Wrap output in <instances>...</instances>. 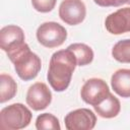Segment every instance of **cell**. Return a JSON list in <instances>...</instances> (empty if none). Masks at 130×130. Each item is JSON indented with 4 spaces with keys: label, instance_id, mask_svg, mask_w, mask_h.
I'll use <instances>...</instances> for the list:
<instances>
[{
    "label": "cell",
    "instance_id": "obj_14",
    "mask_svg": "<svg viewBox=\"0 0 130 130\" xmlns=\"http://www.w3.org/2000/svg\"><path fill=\"white\" fill-rule=\"evenodd\" d=\"M17 92V84L14 79L7 74L0 75V103L3 104L11 99Z\"/></svg>",
    "mask_w": 130,
    "mask_h": 130
},
{
    "label": "cell",
    "instance_id": "obj_4",
    "mask_svg": "<svg viewBox=\"0 0 130 130\" xmlns=\"http://www.w3.org/2000/svg\"><path fill=\"white\" fill-rule=\"evenodd\" d=\"M24 40V32L17 25L8 24L0 29V47L6 52L9 60L28 47Z\"/></svg>",
    "mask_w": 130,
    "mask_h": 130
},
{
    "label": "cell",
    "instance_id": "obj_9",
    "mask_svg": "<svg viewBox=\"0 0 130 130\" xmlns=\"http://www.w3.org/2000/svg\"><path fill=\"white\" fill-rule=\"evenodd\" d=\"M25 101L34 111H42L51 104L52 92L46 83L36 82L27 89Z\"/></svg>",
    "mask_w": 130,
    "mask_h": 130
},
{
    "label": "cell",
    "instance_id": "obj_8",
    "mask_svg": "<svg viewBox=\"0 0 130 130\" xmlns=\"http://www.w3.org/2000/svg\"><path fill=\"white\" fill-rule=\"evenodd\" d=\"M86 15V7L81 0H63L59 6V17L69 25L81 23Z\"/></svg>",
    "mask_w": 130,
    "mask_h": 130
},
{
    "label": "cell",
    "instance_id": "obj_1",
    "mask_svg": "<svg viewBox=\"0 0 130 130\" xmlns=\"http://www.w3.org/2000/svg\"><path fill=\"white\" fill-rule=\"evenodd\" d=\"M76 66L75 55L68 48L55 52L50 59L47 73V79L51 87L58 92L67 89Z\"/></svg>",
    "mask_w": 130,
    "mask_h": 130
},
{
    "label": "cell",
    "instance_id": "obj_13",
    "mask_svg": "<svg viewBox=\"0 0 130 130\" xmlns=\"http://www.w3.org/2000/svg\"><path fill=\"white\" fill-rule=\"evenodd\" d=\"M67 48L70 51H72L73 54L75 55L77 66H85L92 62L94 55L92 49L89 46L82 43H75L69 45Z\"/></svg>",
    "mask_w": 130,
    "mask_h": 130
},
{
    "label": "cell",
    "instance_id": "obj_15",
    "mask_svg": "<svg viewBox=\"0 0 130 130\" xmlns=\"http://www.w3.org/2000/svg\"><path fill=\"white\" fill-rule=\"evenodd\" d=\"M112 56L121 63H130V39L117 42L112 49Z\"/></svg>",
    "mask_w": 130,
    "mask_h": 130
},
{
    "label": "cell",
    "instance_id": "obj_18",
    "mask_svg": "<svg viewBox=\"0 0 130 130\" xmlns=\"http://www.w3.org/2000/svg\"><path fill=\"white\" fill-rule=\"evenodd\" d=\"M129 0H93V2L95 4H98L99 6L102 7H117V6H121L123 4H127Z\"/></svg>",
    "mask_w": 130,
    "mask_h": 130
},
{
    "label": "cell",
    "instance_id": "obj_6",
    "mask_svg": "<svg viewBox=\"0 0 130 130\" xmlns=\"http://www.w3.org/2000/svg\"><path fill=\"white\" fill-rule=\"evenodd\" d=\"M109 85L101 78L87 79L80 90V96L82 101L93 107L102 103L109 95Z\"/></svg>",
    "mask_w": 130,
    "mask_h": 130
},
{
    "label": "cell",
    "instance_id": "obj_12",
    "mask_svg": "<svg viewBox=\"0 0 130 130\" xmlns=\"http://www.w3.org/2000/svg\"><path fill=\"white\" fill-rule=\"evenodd\" d=\"M93 108H94L95 113L102 118L111 119V118L116 117L120 113L121 104H120V101L113 93L110 92L109 95L102 103L94 106Z\"/></svg>",
    "mask_w": 130,
    "mask_h": 130
},
{
    "label": "cell",
    "instance_id": "obj_10",
    "mask_svg": "<svg viewBox=\"0 0 130 130\" xmlns=\"http://www.w3.org/2000/svg\"><path fill=\"white\" fill-rule=\"evenodd\" d=\"M105 26L112 35H122L130 31V7L120 8L109 14L105 20Z\"/></svg>",
    "mask_w": 130,
    "mask_h": 130
},
{
    "label": "cell",
    "instance_id": "obj_3",
    "mask_svg": "<svg viewBox=\"0 0 130 130\" xmlns=\"http://www.w3.org/2000/svg\"><path fill=\"white\" fill-rule=\"evenodd\" d=\"M10 61L14 64V69L18 77L24 81L36 78L42 68L41 58L31 52L29 47L18 53Z\"/></svg>",
    "mask_w": 130,
    "mask_h": 130
},
{
    "label": "cell",
    "instance_id": "obj_11",
    "mask_svg": "<svg viewBox=\"0 0 130 130\" xmlns=\"http://www.w3.org/2000/svg\"><path fill=\"white\" fill-rule=\"evenodd\" d=\"M111 84L114 91L122 98H130V69H119L113 73Z\"/></svg>",
    "mask_w": 130,
    "mask_h": 130
},
{
    "label": "cell",
    "instance_id": "obj_16",
    "mask_svg": "<svg viewBox=\"0 0 130 130\" xmlns=\"http://www.w3.org/2000/svg\"><path fill=\"white\" fill-rule=\"evenodd\" d=\"M36 128L38 130H60L61 126L56 116L50 113H44L38 116Z\"/></svg>",
    "mask_w": 130,
    "mask_h": 130
},
{
    "label": "cell",
    "instance_id": "obj_7",
    "mask_svg": "<svg viewBox=\"0 0 130 130\" xmlns=\"http://www.w3.org/2000/svg\"><path fill=\"white\" fill-rule=\"evenodd\" d=\"M64 122L67 130H90L95 126L96 117L91 110L81 108L69 112Z\"/></svg>",
    "mask_w": 130,
    "mask_h": 130
},
{
    "label": "cell",
    "instance_id": "obj_5",
    "mask_svg": "<svg viewBox=\"0 0 130 130\" xmlns=\"http://www.w3.org/2000/svg\"><path fill=\"white\" fill-rule=\"evenodd\" d=\"M36 35L39 43L49 49L61 46L67 39V30L65 27L55 21L42 23L38 27Z\"/></svg>",
    "mask_w": 130,
    "mask_h": 130
},
{
    "label": "cell",
    "instance_id": "obj_17",
    "mask_svg": "<svg viewBox=\"0 0 130 130\" xmlns=\"http://www.w3.org/2000/svg\"><path fill=\"white\" fill-rule=\"evenodd\" d=\"M57 0H31L32 7L42 13L50 12L54 9Z\"/></svg>",
    "mask_w": 130,
    "mask_h": 130
},
{
    "label": "cell",
    "instance_id": "obj_2",
    "mask_svg": "<svg viewBox=\"0 0 130 130\" xmlns=\"http://www.w3.org/2000/svg\"><path fill=\"white\" fill-rule=\"evenodd\" d=\"M32 118L30 110L20 103L3 108L0 112V128L3 130H18L29 125Z\"/></svg>",
    "mask_w": 130,
    "mask_h": 130
},
{
    "label": "cell",
    "instance_id": "obj_19",
    "mask_svg": "<svg viewBox=\"0 0 130 130\" xmlns=\"http://www.w3.org/2000/svg\"><path fill=\"white\" fill-rule=\"evenodd\" d=\"M127 4H130V0H129V1H128V3H127Z\"/></svg>",
    "mask_w": 130,
    "mask_h": 130
}]
</instances>
